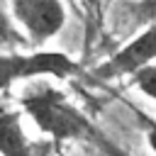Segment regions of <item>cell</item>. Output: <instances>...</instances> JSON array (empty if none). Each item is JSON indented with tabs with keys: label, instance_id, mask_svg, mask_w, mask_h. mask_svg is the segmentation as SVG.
<instances>
[{
	"label": "cell",
	"instance_id": "6da1fadb",
	"mask_svg": "<svg viewBox=\"0 0 156 156\" xmlns=\"http://www.w3.org/2000/svg\"><path fill=\"white\" fill-rule=\"evenodd\" d=\"M22 110L29 115V119L51 139L56 141H90L105 151H112L110 141L102 139V134L95 129V124L73 105L66 100L63 93H58L51 85H34L22 98Z\"/></svg>",
	"mask_w": 156,
	"mask_h": 156
},
{
	"label": "cell",
	"instance_id": "7a4b0ae2",
	"mask_svg": "<svg viewBox=\"0 0 156 156\" xmlns=\"http://www.w3.org/2000/svg\"><path fill=\"white\" fill-rule=\"evenodd\" d=\"M78 71H80L78 61L63 51H51V49H32L27 54L10 51V54H0V90H7L20 80H32L44 76L71 78Z\"/></svg>",
	"mask_w": 156,
	"mask_h": 156
},
{
	"label": "cell",
	"instance_id": "3957f363",
	"mask_svg": "<svg viewBox=\"0 0 156 156\" xmlns=\"http://www.w3.org/2000/svg\"><path fill=\"white\" fill-rule=\"evenodd\" d=\"M156 61V22H146V27L134 34L127 44H122L115 54H110L100 66L90 71V80L112 83L119 78H129L141 66Z\"/></svg>",
	"mask_w": 156,
	"mask_h": 156
},
{
	"label": "cell",
	"instance_id": "277c9868",
	"mask_svg": "<svg viewBox=\"0 0 156 156\" xmlns=\"http://www.w3.org/2000/svg\"><path fill=\"white\" fill-rule=\"evenodd\" d=\"M10 12L22 27L32 49H41L66 27L68 20L61 0H10Z\"/></svg>",
	"mask_w": 156,
	"mask_h": 156
},
{
	"label": "cell",
	"instance_id": "5b68a950",
	"mask_svg": "<svg viewBox=\"0 0 156 156\" xmlns=\"http://www.w3.org/2000/svg\"><path fill=\"white\" fill-rule=\"evenodd\" d=\"M0 156H37L20 112H0Z\"/></svg>",
	"mask_w": 156,
	"mask_h": 156
},
{
	"label": "cell",
	"instance_id": "8992f818",
	"mask_svg": "<svg viewBox=\"0 0 156 156\" xmlns=\"http://www.w3.org/2000/svg\"><path fill=\"white\" fill-rule=\"evenodd\" d=\"M129 78H132L134 88H136L141 95H146V98H151V100L156 102V61L141 66V68H139L136 73H132Z\"/></svg>",
	"mask_w": 156,
	"mask_h": 156
},
{
	"label": "cell",
	"instance_id": "52a82bcc",
	"mask_svg": "<svg viewBox=\"0 0 156 156\" xmlns=\"http://www.w3.org/2000/svg\"><path fill=\"white\" fill-rule=\"evenodd\" d=\"M0 39H2V41H12V39H15V29H12L10 15L2 10V5H0Z\"/></svg>",
	"mask_w": 156,
	"mask_h": 156
},
{
	"label": "cell",
	"instance_id": "ba28073f",
	"mask_svg": "<svg viewBox=\"0 0 156 156\" xmlns=\"http://www.w3.org/2000/svg\"><path fill=\"white\" fill-rule=\"evenodd\" d=\"M139 17L146 22H156V0H139Z\"/></svg>",
	"mask_w": 156,
	"mask_h": 156
},
{
	"label": "cell",
	"instance_id": "9c48e42d",
	"mask_svg": "<svg viewBox=\"0 0 156 156\" xmlns=\"http://www.w3.org/2000/svg\"><path fill=\"white\" fill-rule=\"evenodd\" d=\"M144 132H146V144H149V149L156 154V119H146V117H144Z\"/></svg>",
	"mask_w": 156,
	"mask_h": 156
},
{
	"label": "cell",
	"instance_id": "30bf717a",
	"mask_svg": "<svg viewBox=\"0 0 156 156\" xmlns=\"http://www.w3.org/2000/svg\"><path fill=\"white\" fill-rule=\"evenodd\" d=\"M90 2H93V5H98V7H100V5H107V2H110V0H90Z\"/></svg>",
	"mask_w": 156,
	"mask_h": 156
}]
</instances>
